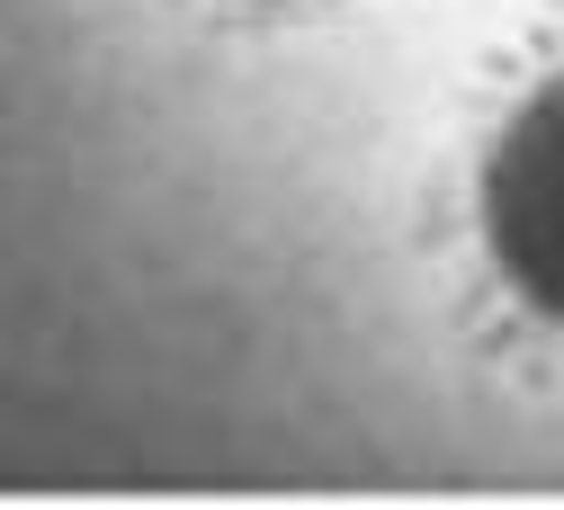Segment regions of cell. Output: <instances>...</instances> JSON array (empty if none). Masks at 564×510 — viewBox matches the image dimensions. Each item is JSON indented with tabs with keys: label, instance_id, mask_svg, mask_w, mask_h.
Here are the masks:
<instances>
[{
	"label": "cell",
	"instance_id": "cell-1",
	"mask_svg": "<svg viewBox=\"0 0 564 510\" xmlns=\"http://www.w3.org/2000/svg\"><path fill=\"white\" fill-rule=\"evenodd\" d=\"M484 242L538 314L564 323V82H546L484 162Z\"/></svg>",
	"mask_w": 564,
	"mask_h": 510
}]
</instances>
